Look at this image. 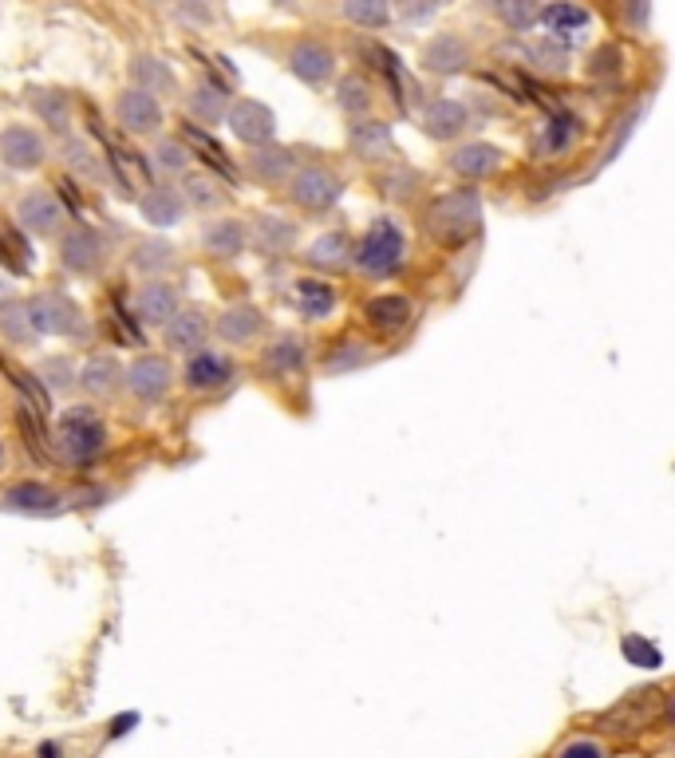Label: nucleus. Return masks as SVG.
<instances>
[{"mask_svg":"<svg viewBox=\"0 0 675 758\" xmlns=\"http://www.w3.org/2000/svg\"><path fill=\"white\" fill-rule=\"evenodd\" d=\"M426 233L438 241V245H462L479 233L482 226V202L474 190H450V194L435 197L423 214Z\"/></svg>","mask_w":675,"mask_h":758,"instance_id":"f257e3e1","label":"nucleus"},{"mask_svg":"<svg viewBox=\"0 0 675 758\" xmlns=\"http://www.w3.org/2000/svg\"><path fill=\"white\" fill-rule=\"evenodd\" d=\"M107 443H111L107 423L92 404H75L60 416V426H56V447H60V455L68 458L72 467H87V462H95V458L107 450Z\"/></svg>","mask_w":675,"mask_h":758,"instance_id":"f03ea898","label":"nucleus"},{"mask_svg":"<svg viewBox=\"0 0 675 758\" xmlns=\"http://www.w3.org/2000/svg\"><path fill=\"white\" fill-rule=\"evenodd\" d=\"M403 261H407V238H403V226L395 218H375L352 253V265L364 277H372V281L395 277V273L403 269Z\"/></svg>","mask_w":675,"mask_h":758,"instance_id":"7ed1b4c3","label":"nucleus"},{"mask_svg":"<svg viewBox=\"0 0 675 758\" xmlns=\"http://www.w3.org/2000/svg\"><path fill=\"white\" fill-rule=\"evenodd\" d=\"M28 316H32V328L36 336H60V340H84L87 336V316L84 309L72 301V297H63V292H32L28 301Z\"/></svg>","mask_w":675,"mask_h":758,"instance_id":"20e7f679","label":"nucleus"},{"mask_svg":"<svg viewBox=\"0 0 675 758\" xmlns=\"http://www.w3.org/2000/svg\"><path fill=\"white\" fill-rule=\"evenodd\" d=\"M111 261V245L99 229L92 226H68L60 233V269L72 277H99Z\"/></svg>","mask_w":675,"mask_h":758,"instance_id":"39448f33","label":"nucleus"},{"mask_svg":"<svg viewBox=\"0 0 675 758\" xmlns=\"http://www.w3.org/2000/svg\"><path fill=\"white\" fill-rule=\"evenodd\" d=\"M114 123L123 135L135 139H158V131L167 127V111L158 104L155 95L138 92V87H123L114 95Z\"/></svg>","mask_w":675,"mask_h":758,"instance_id":"423d86ee","label":"nucleus"},{"mask_svg":"<svg viewBox=\"0 0 675 758\" xmlns=\"http://www.w3.org/2000/svg\"><path fill=\"white\" fill-rule=\"evenodd\" d=\"M343 197V182L328 167H297L289 182V202L304 214H328Z\"/></svg>","mask_w":675,"mask_h":758,"instance_id":"0eeeda50","label":"nucleus"},{"mask_svg":"<svg viewBox=\"0 0 675 758\" xmlns=\"http://www.w3.org/2000/svg\"><path fill=\"white\" fill-rule=\"evenodd\" d=\"M123 387L131 399L138 404H158V399H167L170 387H174V364H170L167 356H135L131 364L123 368Z\"/></svg>","mask_w":675,"mask_h":758,"instance_id":"6e6552de","label":"nucleus"},{"mask_svg":"<svg viewBox=\"0 0 675 758\" xmlns=\"http://www.w3.org/2000/svg\"><path fill=\"white\" fill-rule=\"evenodd\" d=\"M226 127L229 135L238 139L241 146H250V151L277 143V115H273L269 104H261V99H233V107L226 115Z\"/></svg>","mask_w":675,"mask_h":758,"instance_id":"1a4fd4ad","label":"nucleus"},{"mask_svg":"<svg viewBox=\"0 0 675 758\" xmlns=\"http://www.w3.org/2000/svg\"><path fill=\"white\" fill-rule=\"evenodd\" d=\"M48 158H52V151H48V139H44L40 127L9 123L0 131V163L9 170L28 175V170H40Z\"/></svg>","mask_w":675,"mask_h":758,"instance_id":"9d476101","label":"nucleus"},{"mask_svg":"<svg viewBox=\"0 0 675 758\" xmlns=\"http://www.w3.org/2000/svg\"><path fill=\"white\" fill-rule=\"evenodd\" d=\"M238 380V364L218 348H202V352L186 356L182 364V387L194 395H218Z\"/></svg>","mask_w":675,"mask_h":758,"instance_id":"9b49d317","label":"nucleus"},{"mask_svg":"<svg viewBox=\"0 0 675 758\" xmlns=\"http://www.w3.org/2000/svg\"><path fill=\"white\" fill-rule=\"evenodd\" d=\"M63 221H68V214L52 190H24L16 197V229L24 238H56Z\"/></svg>","mask_w":675,"mask_h":758,"instance_id":"f8f14e48","label":"nucleus"},{"mask_svg":"<svg viewBox=\"0 0 675 758\" xmlns=\"http://www.w3.org/2000/svg\"><path fill=\"white\" fill-rule=\"evenodd\" d=\"M245 226H250V250L265 261H277V257H285V253H292V245L301 238L297 221L285 218V214H269V209H261V214L245 218Z\"/></svg>","mask_w":675,"mask_h":758,"instance_id":"ddd939ff","label":"nucleus"},{"mask_svg":"<svg viewBox=\"0 0 675 758\" xmlns=\"http://www.w3.org/2000/svg\"><path fill=\"white\" fill-rule=\"evenodd\" d=\"M265 328H269V316H265V309L253 301L226 304V309L218 312V321H214V336H218L221 344H229V348H245V344H253L257 336H265Z\"/></svg>","mask_w":675,"mask_h":758,"instance_id":"4468645a","label":"nucleus"},{"mask_svg":"<svg viewBox=\"0 0 675 758\" xmlns=\"http://www.w3.org/2000/svg\"><path fill=\"white\" fill-rule=\"evenodd\" d=\"M209 336H214V321H209V312L202 309V304H182L174 321L162 328V340H167V348L178 356L202 352Z\"/></svg>","mask_w":675,"mask_h":758,"instance_id":"2eb2a0df","label":"nucleus"},{"mask_svg":"<svg viewBox=\"0 0 675 758\" xmlns=\"http://www.w3.org/2000/svg\"><path fill=\"white\" fill-rule=\"evenodd\" d=\"M202 253H209L214 261H238L250 253V226L245 218L233 214H218L214 221L202 226Z\"/></svg>","mask_w":675,"mask_h":758,"instance_id":"dca6fc26","label":"nucleus"},{"mask_svg":"<svg viewBox=\"0 0 675 758\" xmlns=\"http://www.w3.org/2000/svg\"><path fill=\"white\" fill-rule=\"evenodd\" d=\"M285 68H289L304 87H324L336 75V52L321 40H297L285 56Z\"/></svg>","mask_w":675,"mask_h":758,"instance_id":"f3484780","label":"nucleus"},{"mask_svg":"<svg viewBox=\"0 0 675 758\" xmlns=\"http://www.w3.org/2000/svg\"><path fill=\"white\" fill-rule=\"evenodd\" d=\"M309 364V344H304L301 333H281L273 336L265 348H261V372L269 375V380H292V375H301V368Z\"/></svg>","mask_w":675,"mask_h":758,"instance_id":"a211bd4d","label":"nucleus"},{"mask_svg":"<svg viewBox=\"0 0 675 758\" xmlns=\"http://www.w3.org/2000/svg\"><path fill=\"white\" fill-rule=\"evenodd\" d=\"M182 104H186V119H194V123H206V127H218L226 123V115L229 107H233V99H229V87L218 84V80H194L190 84V92L182 95Z\"/></svg>","mask_w":675,"mask_h":758,"instance_id":"6ab92c4d","label":"nucleus"},{"mask_svg":"<svg viewBox=\"0 0 675 758\" xmlns=\"http://www.w3.org/2000/svg\"><path fill=\"white\" fill-rule=\"evenodd\" d=\"M63 498L56 494L52 486H44V482H16L0 494V509H9V514H24V518H52L60 514Z\"/></svg>","mask_w":675,"mask_h":758,"instance_id":"aec40b11","label":"nucleus"},{"mask_svg":"<svg viewBox=\"0 0 675 758\" xmlns=\"http://www.w3.org/2000/svg\"><path fill=\"white\" fill-rule=\"evenodd\" d=\"M182 309V292L174 281H143L135 292V312L143 324H155V328H167L170 321Z\"/></svg>","mask_w":675,"mask_h":758,"instance_id":"412c9836","label":"nucleus"},{"mask_svg":"<svg viewBox=\"0 0 675 758\" xmlns=\"http://www.w3.org/2000/svg\"><path fill=\"white\" fill-rule=\"evenodd\" d=\"M178 194H182L186 209H197V214H218L229 197H233V190H229L218 175L190 167L186 175H182V182H178Z\"/></svg>","mask_w":675,"mask_h":758,"instance_id":"4be33fe9","label":"nucleus"},{"mask_svg":"<svg viewBox=\"0 0 675 758\" xmlns=\"http://www.w3.org/2000/svg\"><path fill=\"white\" fill-rule=\"evenodd\" d=\"M80 392L92 399H114L123 392V364L111 352H95L80 364Z\"/></svg>","mask_w":675,"mask_h":758,"instance_id":"5701e85b","label":"nucleus"},{"mask_svg":"<svg viewBox=\"0 0 675 758\" xmlns=\"http://www.w3.org/2000/svg\"><path fill=\"white\" fill-rule=\"evenodd\" d=\"M131 87H138V92H146V95H155L158 104L182 92L174 68H170L162 56H146V52L131 60Z\"/></svg>","mask_w":675,"mask_h":758,"instance_id":"b1692460","label":"nucleus"},{"mask_svg":"<svg viewBox=\"0 0 675 758\" xmlns=\"http://www.w3.org/2000/svg\"><path fill=\"white\" fill-rule=\"evenodd\" d=\"M245 167H250L253 182H261V187H289L292 175H297V155H292L289 146L269 143L261 146V151H250Z\"/></svg>","mask_w":675,"mask_h":758,"instance_id":"393cba45","label":"nucleus"},{"mask_svg":"<svg viewBox=\"0 0 675 758\" xmlns=\"http://www.w3.org/2000/svg\"><path fill=\"white\" fill-rule=\"evenodd\" d=\"M352 253H355V245H352V238L348 233H340V229H328V233H321L316 241H309L304 245V265L309 269H316V273H340V269H348L352 265Z\"/></svg>","mask_w":675,"mask_h":758,"instance_id":"a878e982","label":"nucleus"},{"mask_svg":"<svg viewBox=\"0 0 675 758\" xmlns=\"http://www.w3.org/2000/svg\"><path fill=\"white\" fill-rule=\"evenodd\" d=\"M348 151L364 163H387L395 155V139L391 127L379 123V119H355L348 127Z\"/></svg>","mask_w":675,"mask_h":758,"instance_id":"bb28decb","label":"nucleus"},{"mask_svg":"<svg viewBox=\"0 0 675 758\" xmlns=\"http://www.w3.org/2000/svg\"><path fill=\"white\" fill-rule=\"evenodd\" d=\"M138 218L150 229H174L186 218V202H182L178 187H155L138 197Z\"/></svg>","mask_w":675,"mask_h":758,"instance_id":"cd10ccee","label":"nucleus"},{"mask_svg":"<svg viewBox=\"0 0 675 758\" xmlns=\"http://www.w3.org/2000/svg\"><path fill=\"white\" fill-rule=\"evenodd\" d=\"M411 316H415V304L407 301V297H399V292H384V297H372L364 304L367 328H375L379 336L403 333L407 324H411Z\"/></svg>","mask_w":675,"mask_h":758,"instance_id":"c85d7f7f","label":"nucleus"},{"mask_svg":"<svg viewBox=\"0 0 675 758\" xmlns=\"http://www.w3.org/2000/svg\"><path fill=\"white\" fill-rule=\"evenodd\" d=\"M28 107L44 127H52L56 135L72 131V95L60 87H28Z\"/></svg>","mask_w":675,"mask_h":758,"instance_id":"c756f323","label":"nucleus"},{"mask_svg":"<svg viewBox=\"0 0 675 758\" xmlns=\"http://www.w3.org/2000/svg\"><path fill=\"white\" fill-rule=\"evenodd\" d=\"M178 265V250L162 238H143L131 250V269L143 273L146 281H167V273Z\"/></svg>","mask_w":675,"mask_h":758,"instance_id":"7c9ffc66","label":"nucleus"},{"mask_svg":"<svg viewBox=\"0 0 675 758\" xmlns=\"http://www.w3.org/2000/svg\"><path fill=\"white\" fill-rule=\"evenodd\" d=\"M467 63H470V48L458 40V36H450V32H443V36H435V40H426V48H423L426 72L455 75V72H462Z\"/></svg>","mask_w":675,"mask_h":758,"instance_id":"2f4dec72","label":"nucleus"},{"mask_svg":"<svg viewBox=\"0 0 675 758\" xmlns=\"http://www.w3.org/2000/svg\"><path fill=\"white\" fill-rule=\"evenodd\" d=\"M182 143L190 146V155H202L209 163V175H218L221 182H226L229 190H233V182H238V167L229 163V155H226V146H218L214 139L202 131V127H190L186 123V135H182Z\"/></svg>","mask_w":675,"mask_h":758,"instance_id":"473e14b6","label":"nucleus"},{"mask_svg":"<svg viewBox=\"0 0 675 758\" xmlns=\"http://www.w3.org/2000/svg\"><path fill=\"white\" fill-rule=\"evenodd\" d=\"M297 292V312H301L304 321H328L336 309V289L321 277H301V281L292 285Z\"/></svg>","mask_w":675,"mask_h":758,"instance_id":"72a5a7b5","label":"nucleus"},{"mask_svg":"<svg viewBox=\"0 0 675 758\" xmlns=\"http://www.w3.org/2000/svg\"><path fill=\"white\" fill-rule=\"evenodd\" d=\"M467 127V107L458 99H431L423 107V131L431 139H455Z\"/></svg>","mask_w":675,"mask_h":758,"instance_id":"f704fd0d","label":"nucleus"},{"mask_svg":"<svg viewBox=\"0 0 675 758\" xmlns=\"http://www.w3.org/2000/svg\"><path fill=\"white\" fill-rule=\"evenodd\" d=\"M550 36H557L562 44H581L584 40V28H589V12L577 9V4H550V9L538 12Z\"/></svg>","mask_w":675,"mask_h":758,"instance_id":"c9c22d12","label":"nucleus"},{"mask_svg":"<svg viewBox=\"0 0 675 758\" xmlns=\"http://www.w3.org/2000/svg\"><path fill=\"white\" fill-rule=\"evenodd\" d=\"M502 167V151L490 143H470V146H458L455 155H450V170L462 178H486Z\"/></svg>","mask_w":675,"mask_h":758,"instance_id":"e433bc0d","label":"nucleus"},{"mask_svg":"<svg viewBox=\"0 0 675 758\" xmlns=\"http://www.w3.org/2000/svg\"><path fill=\"white\" fill-rule=\"evenodd\" d=\"M60 155H63V167L72 170V175L87 178V182H111L107 163L95 155L92 143H84V139H68V143L60 146Z\"/></svg>","mask_w":675,"mask_h":758,"instance_id":"4c0bfd02","label":"nucleus"},{"mask_svg":"<svg viewBox=\"0 0 675 758\" xmlns=\"http://www.w3.org/2000/svg\"><path fill=\"white\" fill-rule=\"evenodd\" d=\"M150 170H158V175H170V178H182L190 170V163H194V155H190V146L182 143V139H158L155 146H150Z\"/></svg>","mask_w":675,"mask_h":758,"instance_id":"58836bf2","label":"nucleus"},{"mask_svg":"<svg viewBox=\"0 0 675 758\" xmlns=\"http://www.w3.org/2000/svg\"><path fill=\"white\" fill-rule=\"evenodd\" d=\"M372 104H375V95L364 75H343L340 84H336V107H340L348 119H364V115L372 111Z\"/></svg>","mask_w":675,"mask_h":758,"instance_id":"ea45409f","label":"nucleus"},{"mask_svg":"<svg viewBox=\"0 0 675 758\" xmlns=\"http://www.w3.org/2000/svg\"><path fill=\"white\" fill-rule=\"evenodd\" d=\"M577 131H581L577 115L562 111V107H553V115H550V123H545V135H541L538 151H541V155H562V151H569V146H572Z\"/></svg>","mask_w":675,"mask_h":758,"instance_id":"a19ab883","label":"nucleus"},{"mask_svg":"<svg viewBox=\"0 0 675 758\" xmlns=\"http://www.w3.org/2000/svg\"><path fill=\"white\" fill-rule=\"evenodd\" d=\"M0 336L12 344V348H28L36 340V328H32L28 304L24 301H9L0 309Z\"/></svg>","mask_w":675,"mask_h":758,"instance_id":"79ce46f5","label":"nucleus"},{"mask_svg":"<svg viewBox=\"0 0 675 758\" xmlns=\"http://www.w3.org/2000/svg\"><path fill=\"white\" fill-rule=\"evenodd\" d=\"M367 360H372V348H367L364 340H355V336H343L340 344H333V352H328L324 368L333 375H340V372H352V368H364Z\"/></svg>","mask_w":675,"mask_h":758,"instance_id":"37998d69","label":"nucleus"},{"mask_svg":"<svg viewBox=\"0 0 675 758\" xmlns=\"http://www.w3.org/2000/svg\"><path fill=\"white\" fill-rule=\"evenodd\" d=\"M343 16L352 24H360V28H384L391 21V9H387L384 0H348Z\"/></svg>","mask_w":675,"mask_h":758,"instance_id":"c03bdc74","label":"nucleus"},{"mask_svg":"<svg viewBox=\"0 0 675 758\" xmlns=\"http://www.w3.org/2000/svg\"><path fill=\"white\" fill-rule=\"evenodd\" d=\"M36 375H40V380L52 387V392H72V387H80V368H75L72 360H63V356L44 360L40 372H36Z\"/></svg>","mask_w":675,"mask_h":758,"instance_id":"a18cd8bd","label":"nucleus"},{"mask_svg":"<svg viewBox=\"0 0 675 758\" xmlns=\"http://www.w3.org/2000/svg\"><path fill=\"white\" fill-rule=\"evenodd\" d=\"M379 187H384L387 197H411L419 187V175L407 167H395V170H387V175H379Z\"/></svg>","mask_w":675,"mask_h":758,"instance_id":"49530a36","label":"nucleus"},{"mask_svg":"<svg viewBox=\"0 0 675 758\" xmlns=\"http://www.w3.org/2000/svg\"><path fill=\"white\" fill-rule=\"evenodd\" d=\"M624 655H628V664H636V667H660V664H664L660 648L648 645V640H640V636H628V640H624Z\"/></svg>","mask_w":675,"mask_h":758,"instance_id":"de8ad7c7","label":"nucleus"},{"mask_svg":"<svg viewBox=\"0 0 675 758\" xmlns=\"http://www.w3.org/2000/svg\"><path fill=\"white\" fill-rule=\"evenodd\" d=\"M498 12H502V16H506V21L514 24L518 32H526L533 21H538V9H533V4H498Z\"/></svg>","mask_w":675,"mask_h":758,"instance_id":"09e8293b","label":"nucleus"},{"mask_svg":"<svg viewBox=\"0 0 675 758\" xmlns=\"http://www.w3.org/2000/svg\"><path fill=\"white\" fill-rule=\"evenodd\" d=\"M538 60L541 72H565V52L562 48H526Z\"/></svg>","mask_w":675,"mask_h":758,"instance_id":"8fccbe9b","label":"nucleus"},{"mask_svg":"<svg viewBox=\"0 0 675 758\" xmlns=\"http://www.w3.org/2000/svg\"><path fill=\"white\" fill-rule=\"evenodd\" d=\"M557 758H604V747L601 743H592V738H577V743H569Z\"/></svg>","mask_w":675,"mask_h":758,"instance_id":"3c124183","label":"nucleus"},{"mask_svg":"<svg viewBox=\"0 0 675 758\" xmlns=\"http://www.w3.org/2000/svg\"><path fill=\"white\" fill-rule=\"evenodd\" d=\"M9 301H16V292H12V281H9V277L0 273V309H4Z\"/></svg>","mask_w":675,"mask_h":758,"instance_id":"603ef678","label":"nucleus"},{"mask_svg":"<svg viewBox=\"0 0 675 758\" xmlns=\"http://www.w3.org/2000/svg\"><path fill=\"white\" fill-rule=\"evenodd\" d=\"M56 755H60V747H56V743H44V747H40V758H56Z\"/></svg>","mask_w":675,"mask_h":758,"instance_id":"864d4df0","label":"nucleus"},{"mask_svg":"<svg viewBox=\"0 0 675 758\" xmlns=\"http://www.w3.org/2000/svg\"><path fill=\"white\" fill-rule=\"evenodd\" d=\"M667 715H672V723H675V699H672V707H667Z\"/></svg>","mask_w":675,"mask_h":758,"instance_id":"5fc2aeb1","label":"nucleus"},{"mask_svg":"<svg viewBox=\"0 0 675 758\" xmlns=\"http://www.w3.org/2000/svg\"><path fill=\"white\" fill-rule=\"evenodd\" d=\"M0 462H4V443H0Z\"/></svg>","mask_w":675,"mask_h":758,"instance_id":"6e6d98bb","label":"nucleus"}]
</instances>
